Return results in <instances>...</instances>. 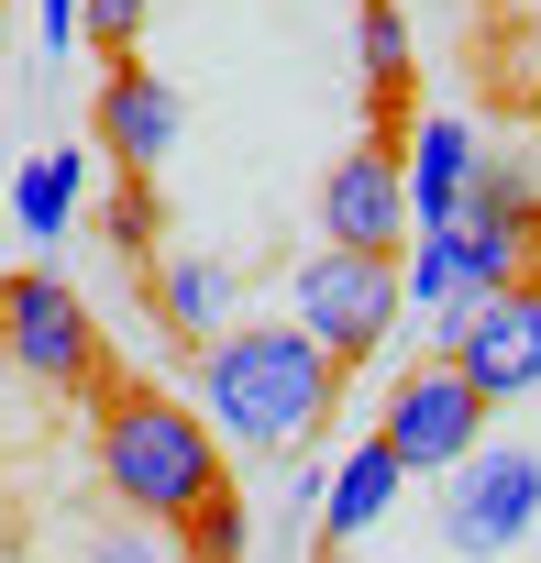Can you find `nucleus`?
I'll list each match as a JSON object with an SVG mask.
<instances>
[{
	"instance_id": "obj_1",
	"label": "nucleus",
	"mask_w": 541,
	"mask_h": 563,
	"mask_svg": "<svg viewBox=\"0 0 541 563\" xmlns=\"http://www.w3.org/2000/svg\"><path fill=\"white\" fill-rule=\"evenodd\" d=\"M343 398V365L299 332V321H232L199 343V376H188V409L210 420V442H243V453H299Z\"/></svg>"
},
{
	"instance_id": "obj_2",
	"label": "nucleus",
	"mask_w": 541,
	"mask_h": 563,
	"mask_svg": "<svg viewBox=\"0 0 541 563\" xmlns=\"http://www.w3.org/2000/svg\"><path fill=\"white\" fill-rule=\"evenodd\" d=\"M100 486L144 519V530H188L232 475L199 409H177V387H111L100 398Z\"/></svg>"
},
{
	"instance_id": "obj_3",
	"label": "nucleus",
	"mask_w": 541,
	"mask_h": 563,
	"mask_svg": "<svg viewBox=\"0 0 541 563\" xmlns=\"http://www.w3.org/2000/svg\"><path fill=\"white\" fill-rule=\"evenodd\" d=\"M0 354H12L34 387H56V398H78V387H111V343H100L89 299L67 288L56 265L0 276Z\"/></svg>"
},
{
	"instance_id": "obj_4",
	"label": "nucleus",
	"mask_w": 541,
	"mask_h": 563,
	"mask_svg": "<svg viewBox=\"0 0 541 563\" xmlns=\"http://www.w3.org/2000/svg\"><path fill=\"white\" fill-rule=\"evenodd\" d=\"M398 310H409V288H398V254H310L299 265V288H288V321L332 354V365H365L387 332H398Z\"/></svg>"
},
{
	"instance_id": "obj_5",
	"label": "nucleus",
	"mask_w": 541,
	"mask_h": 563,
	"mask_svg": "<svg viewBox=\"0 0 541 563\" xmlns=\"http://www.w3.org/2000/svg\"><path fill=\"white\" fill-rule=\"evenodd\" d=\"M519 254H530V232H486V221H453V232H409V254H398V288H409L420 310H442V332H453L475 299L519 288Z\"/></svg>"
},
{
	"instance_id": "obj_6",
	"label": "nucleus",
	"mask_w": 541,
	"mask_h": 563,
	"mask_svg": "<svg viewBox=\"0 0 541 563\" xmlns=\"http://www.w3.org/2000/svg\"><path fill=\"white\" fill-rule=\"evenodd\" d=\"M376 442L398 453V475H453L464 453H486V398H475V387L431 354L420 376H398V398H387Z\"/></svg>"
},
{
	"instance_id": "obj_7",
	"label": "nucleus",
	"mask_w": 541,
	"mask_h": 563,
	"mask_svg": "<svg viewBox=\"0 0 541 563\" xmlns=\"http://www.w3.org/2000/svg\"><path fill=\"white\" fill-rule=\"evenodd\" d=\"M530 519H541V453L497 442V453H464V464H453V497H442V552L486 563V552H508Z\"/></svg>"
},
{
	"instance_id": "obj_8",
	"label": "nucleus",
	"mask_w": 541,
	"mask_h": 563,
	"mask_svg": "<svg viewBox=\"0 0 541 563\" xmlns=\"http://www.w3.org/2000/svg\"><path fill=\"white\" fill-rule=\"evenodd\" d=\"M442 365H453L486 409L530 398V387H541V288H497V299H475V310L442 332Z\"/></svg>"
},
{
	"instance_id": "obj_9",
	"label": "nucleus",
	"mask_w": 541,
	"mask_h": 563,
	"mask_svg": "<svg viewBox=\"0 0 541 563\" xmlns=\"http://www.w3.org/2000/svg\"><path fill=\"white\" fill-rule=\"evenodd\" d=\"M321 243H332V254H398V243H409L398 144H354V155L321 177Z\"/></svg>"
},
{
	"instance_id": "obj_10",
	"label": "nucleus",
	"mask_w": 541,
	"mask_h": 563,
	"mask_svg": "<svg viewBox=\"0 0 541 563\" xmlns=\"http://www.w3.org/2000/svg\"><path fill=\"white\" fill-rule=\"evenodd\" d=\"M177 122H188V111H177V89H166L155 67H111V78H100V144H111L122 177H155V166L177 155Z\"/></svg>"
},
{
	"instance_id": "obj_11",
	"label": "nucleus",
	"mask_w": 541,
	"mask_h": 563,
	"mask_svg": "<svg viewBox=\"0 0 541 563\" xmlns=\"http://www.w3.org/2000/svg\"><path fill=\"white\" fill-rule=\"evenodd\" d=\"M398 188H409V232H453V221H464V188H475V133L431 111V122L409 133Z\"/></svg>"
},
{
	"instance_id": "obj_12",
	"label": "nucleus",
	"mask_w": 541,
	"mask_h": 563,
	"mask_svg": "<svg viewBox=\"0 0 541 563\" xmlns=\"http://www.w3.org/2000/svg\"><path fill=\"white\" fill-rule=\"evenodd\" d=\"M398 486H409V475H398V453H387V442H354V453L332 464V486H321V541H332V552H343V541H365V530L398 508Z\"/></svg>"
},
{
	"instance_id": "obj_13",
	"label": "nucleus",
	"mask_w": 541,
	"mask_h": 563,
	"mask_svg": "<svg viewBox=\"0 0 541 563\" xmlns=\"http://www.w3.org/2000/svg\"><path fill=\"white\" fill-rule=\"evenodd\" d=\"M78 188H89V144H45V155L12 177V210H23V232H45V243H56V232L78 221Z\"/></svg>"
},
{
	"instance_id": "obj_14",
	"label": "nucleus",
	"mask_w": 541,
	"mask_h": 563,
	"mask_svg": "<svg viewBox=\"0 0 541 563\" xmlns=\"http://www.w3.org/2000/svg\"><path fill=\"white\" fill-rule=\"evenodd\" d=\"M221 299H232V276H221V265H166V276H155V321H166L177 343H210Z\"/></svg>"
},
{
	"instance_id": "obj_15",
	"label": "nucleus",
	"mask_w": 541,
	"mask_h": 563,
	"mask_svg": "<svg viewBox=\"0 0 541 563\" xmlns=\"http://www.w3.org/2000/svg\"><path fill=\"white\" fill-rule=\"evenodd\" d=\"M464 221H486V232H530V177H519L508 155H475V188H464Z\"/></svg>"
},
{
	"instance_id": "obj_16",
	"label": "nucleus",
	"mask_w": 541,
	"mask_h": 563,
	"mask_svg": "<svg viewBox=\"0 0 541 563\" xmlns=\"http://www.w3.org/2000/svg\"><path fill=\"white\" fill-rule=\"evenodd\" d=\"M243 541H254V508H243L232 486H221V497L177 530V552H188V563H243Z\"/></svg>"
},
{
	"instance_id": "obj_17",
	"label": "nucleus",
	"mask_w": 541,
	"mask_h": 563,
	"mask_svg": "<svg viewBox=\"0 0 541 563\" xmlns=\"http://www.w3.org/2000/svg\"><path fill=\"white\" fill-rule=\"evenodd\" d=\"M144 12H155V0H78V45H89V56H111V67H133Z\"/></svg>"
},
{
	"instance_id": "obj_18",
	"label": "nucleus",
	"mask_w": 541,
	"mask_h": 563,
	"mask_svg": "<svg viewBox=\"0 0 541 563\" xmlns=\"http://www.w3.org/2000/svg\"><path fill=\"white\" fill-rule=\"evenodd\" d=\"M365 78H376V89L409 78V23H398V0H365Z\"/></svg>"
},
{
	"instance_id": "obj_19",
	"label": "nucleus",
	"mask_w": 541,
	"mask_h": 563,
	"mask_svg": "<svg viewBox=\"0 0 541 563\" xmlns=\"http://www.w3.org/2000/svg\"><path fill=\"white\" fill-rule=\"evenodd\" d=\"M155 232H166L155 177H122V199H111V243H122V254H155Z\"/></svg>"
},
{
	"instance_id": "obj_20",
	"label": "nucleus",
	"mask_w": 541,
	"mask_h": 563,
	"mask_svg": "<svg viewBox=\"0 0 541 563\" xmlns=\"http://www.w3.org/2000/svg\"><path fill=\"white\" fill-rule=\"evenodd\" d=\"M34 12H45V45L67 56V45H78V0H34Z\"/></svg>"
},
{
	"instance_id": "obj_21",
	"label": "nucleus",
	"mask_w": 541,
	"mask_h": 563,
	"mask_svg": "<svg viewBox=\"0 0 541 563\" xmlns=\"http://www.w3.org/2000/svg\"><path fill=\"white\" fill-rule=\"evenodd\" d=\"M100 563H155V541H100Z\"/></svg>"
}]
</instances>
